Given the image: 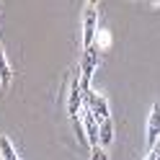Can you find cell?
Listing matches in <instances>:
<instances>
[{
	"instance_id": "6da1fadb",
	"label": "cell",
	"mask_w": 160,
	"mask_h": 160,
	"mask_svg": "<svg viewBox=\"0 0 160 160\" xmlns=\"http://www.w3.org/2000/svg\"><path fill=\"white\" fill-rule=\"evenodd\" d=\"M96 67H98V49L91 47V49H85L83 52V62H80V88H83V96L88 93H93L91 91V78L96 72Z\"/></svg>"
},
{
	"instance_id": "7a4b0ae2",
	"label": "cell",
	"mask_w": 160,
	"mask_h": 160,
	"mask_svg": "<svg viewBox=\"0 0 160 160\" xmlns=\"http://www.w3.org/2000/svg\"><path fill=\"white\" fill-rule=\"evenodd\" d=\"M98 36V11L93 3H85L83 11V49H91Z\"/></svg>"
},
{
	"instance_id": "3957f363",
	"label": "cell",
	"mask_w": 160,
	"mask_h": 160,
	"mask_svg": "<svg viewBox=\"0 0 160 160\" xmlns=\"http://www.w3.org/2000/svg\"><path fill=\"white\" fill-rule=\"evenodd\" d=\"M83 88H80V70H75L72 80H70V98H67V114H70V122L83 116Z\"/></svg>"
},
{
	"instance_id": "277c9868",
	"label": "cell",
	"mask_w": 160,
	"mask_h": 160,
	"mask_svg": "<svg viewBox=\"0 0 160 160\" xmlns=\"http://www.w3.org/2000/svg\"><path fill=\"white\" fill-rule=\"evenodd\" d=\"M83 103H85V108H91V111H93V116L98 119V124L111 119V108H108L106 96H101V93H88V96H83Z\"/></svg>"
},
{
	"instance_id": "5b68a950",
	"label": "cell",
	"mask_w": 160,
	"mask_h": 160,
	"mask_svg": "<svg viewBox=\"0 0 160 160\" xmlns=\"http://www.w3.org/2000/svg\"><path fill=\"white\" fill-rule=\"evenodd\" d=\"M145 139H147V152H155V147L160 142V103H152V108H150Z\"/></svg>"
},
{
	"instance_id": "8992f818",
	"label": "cell",
	"mask_w": 160,
	"mask_h": 160,
	"mask_svg": "<svg viewBox=\"0 0 160 160\" xmlns=\"http://www.w3.org/2000/svg\"><path fill=\"white\" fill-rule=\"evenodd\" d=\"M80 119H83V127H85V137H88V147H98V127H101V124H98V119L93 116V111H91V108H85L83 106V116H80Z\"/></svg>"
},
{
	"instance_id": "52a82bcc",
	"label": "cell",
	"mask_w": 160,
	"mask_h": 160,
	"mask_svg": "<svg viewBox=\"0 0 160 160\" xmlns=\"http://www.w3.org/2000/svg\"><path fill=\"white\" fill-rule=\"evenodd\" d=\"M11 80H13V67H11V62H8L5 49L0 47V85L8 88V85H11Z\"/></svg>"
},
{
	"instance_id": "ba28073f",
	"label": "cell",
	"mask_w": 160,
	"mask_h": 160,
	"mask_svg": "<svg viewBox=\"0 0 160 160\" xmlns=\"http://www.w3.org/2000/svg\"><path fill=\"white\" fill-rule=\"evenodd\" d=\"M111 142H114V124H111V119H108V122H101V127H98V145L108 150Z\"/></svg>"
},
{
	"instance_id": "9c48e42d",
	"label": "cell",
	"mask_w": 160,
	"mask_h": 160,
	"mask_svg": "<svg viewBox=\"0 0 160 160\" xmlns=\"http://www.w3.org/2000/svg\"><path fill=\"white\" fill-rule=\"evenodd\" d=\"M0 160H21L18 152H16V147H13V142L5 134H0Z\"/></svg>"
},
{
	"instance_id": "30bf717a",
	"label": "cell",
	"mask_w": 160,
	"mask_h": 160,
	"mask_svg": "<svg viewBox=\"0 0 160 160\" xmlns=\"http://www.w3.org/2000/svg\"><path fill=\"white\" fill-rule=\"evenodd\" d=\"M72 129H75V137H78V142L88 147V137H85V127H83V119H75L72 122Z\"/></svg>"
},
{
	"instance_id": "8fae6325",
	"label": "cell",
	"mask_w": 160,
	"mask_h": 160,
	"mask_svg": "<svg viewBox=\"0 0 160 160\" xmlns=\"http://www.w3.org/2000/svg\"><path fill=\"white\" fill-rule=\"evenodd\" d=\"M108 44H111V34L108 31H98V36H96V49H108Z\"/></svg>"
},
{
	"instance_id": "7c38bea8",
	"label": "cell",
	"mask_w": 160,
	"mask_h": 160,
	"mask_svg": "<svg viewBox=\"0 0 160 160\" xmlns=\"http://www.w3.org/2000/svg\"><path fill=\"white\" fill-rule=\"evenodd\" d=\"M91 160H108V150L101 147V145L93 147V150H91Z\"/></svg>"
},
{
	"instance_id": "4fadbf2b",
	"label": "cell",
	"mask_w": 160,
	"mask_h": 160,
	"mask_svg": "<svg viewBox=\"0 0 160 160\" xmlns=\"http://www.w3.org/2000/svg\"><path fill=\"white\" fill-rule=\"evenodd\" d=\"M145 160H155V152H147V155H145Z\"/></svg>"
},
{
	"instance_id": "5bb4252c",
	"label": "cell",
	"mask_w": 160,
	"mask_h": 160,
	"mask_svg": "<svg viewBox=\"0 0 160 160\" xmlns=\"http://www.w3.org/2000/svg\"><path fill=\"white\" fill-rule=\"evenodd\" d=\"M155 152H158V155H160V142H158V147H155Z\"/></svg>"
},
{
	"instance_id": "9a60e30c",
	"label": "cell",
	"mask_w": 160,
	"mask_h": 160,
	"mask_svg": "<svg viewBox=\"0 0 160 160\" xmlns=\"http://www.w3.org/2000/svg\"><path fill=\"white\" fill-rule=\"evenodd\" d=\"M155 160H160V155H158V152H155Z\"/></svg>"
}]
</instances>
